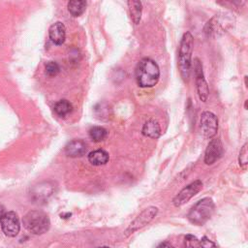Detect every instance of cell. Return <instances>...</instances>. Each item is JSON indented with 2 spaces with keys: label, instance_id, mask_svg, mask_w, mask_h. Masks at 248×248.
<instances>
[{
  "label": "cell",
  "instance_id": "obj_20",
  "mask_svg": "<svg viewBox=\"0 0 248 248\" xmlns=\"http://www.w3.org/2000/svg\"><path fill=\"white\" fill-rule=\"evenodd\" d=\"M184 248H201L200 240L193 234H187L184 238Z\"/></svg>",
  "mask_w": 248,
  "mask_h": 248
},
{
  "label": "cell",
  "instance_id": "obj_19",
  "mask_svg": "<svg viewBox=\"0 0 248 248\" xmlns=\"http://www.w3.org/2000/svg\"><path fill=\"white\" fill-rule=\"evenodd\" d=\"M45 72L48 77H55L60 72L59 65L54 61H48L45 66Z\"/></svg>",
  "mask_w": 248,
  "mask_h": 248
},
{
  "label": "cell",
  "instance_id": "obj_11",
  "mask_svg": "<svg viewBox=\"0 0 248 248\" xmlns=\"http://www.w3.org/2000/svg\"><path fill=\"white\" fill-rule=\"evenodd\" d=\"M48 36L51 42L55 45H62L66 39V27L61 21H56L50 25Z\"/></svg>",
  "mask_w": 248,
  "mask_h": 248
},
{
  "label": "cell",
  "instance_id": "obj_13",
  "mask_svg": "<svg viewBox=\"0 0 248 248\" xmlns=\"http://www.w3.org/2000/svg\"><path fill=\"white\" fill-rule=\"evenodd\" d=\"M141 133L143 136L150 138V139H158L161 136V127L158 121L154 119L147 120L143 126Z\"/></svg>",
  "mask_w": 248,
  "mask_h": 248
},
{
  "label": "cell",
  "instance_id": "obj_22",
  "mask_svg": "<svg viewBox=\"0 0 248 248\" xmlns=\"http://www.w3.org/2000/svg\"><path fill=\"white\" fill-rule=\"evenodd\" d=\"M200 247L201 248H217L216 244L209 240V238H207L206 236H203L201 240H200Z\"/></svg>",
  "mask_w": 248,
  "mask_h": 248
},
{
  "label": "cell",
  "instance_id": "obj_18",
  "mask_svg": "<svg viewBox=\"0 0 248 248\" xmlns=\"http://www.w3.org/2000/svg\"><path fill=\"white\" fill-rule=\"evenodd\" d=\"M88 134H89L90 139L95 142L103 141L108 136L107 130L101 126H94V127L90 128Z\"/></svg>",
  "mask_w": 248,
  "mask_h": 248
},
{
  "label": "cell",
  "instance_id": "obj_16",
  "mask_svg": "<svg viewBox=\"0 0 248 248\" xmlns=\"http://www.w3.org/2000/svg\"><path fill=\"white\" fill-rule=\"evenodd\" d=\"M86 1L83 0H72L68 2V11L73 16H81L86 9Z\"/></svg>",
  "mask_w": 248,
  "mask_h": 248
},
{
  "label": "cell",
  "instance_id": "obj_24",
  "mask_svg": "<svg viewBox=\"0 0 248 248\" xmlns=\"http://www.w3.org/2000/svg\"><path fill=\"white\" fill-rule=\"evenodd\" d=\"M4 213H5V208H4L3 205L0 204V218L2 217V215H3Z\"/></svg>",
  "mask_w": 248,
  "mask_h": 248
},
{
  "label": "cell",
  "instance_id": "obj_5",
  "mask_svg": "<svg viewBox=\"0 0 248 248\" xmlns=\"http://www.w3.org/2000/svg\"><path fill=\"white\" fill-rule=\"evenodd\" d=\"M158 208L156 206H149L142 210L129 225L125 232V236H129L131 233L135 232L136 231L141 229L149 222L153 220V218L157 215Z\"/></svg>",
  "mask_w": 248,
  "mask_h": 248
},
{
  "label": "cell",
  "instance_id": "obj_2",
  "mask_svg": "<svg viewBox=\"0 0 248 248\" xmlns=\"http://www.w3.org/2000/svg\"><path fill=\"white\" fill-rule=\"evenodd\" d=\"M193 46H194V38L192 34L188 31L183 34L179 50H178V68L180 72V76L185 82H188L190 72H191V58L193 52Z\"/></svg>",
  "mask_w": 248,
  "mask_h": 248
},
{
  "label": "cell",
  "instance_id": "obj_12",
  "mask_svg": "<svg viewBox=\"0 0 248 248\" xmlns=\"http://www.w3.org/2000/svg\"><path fill=\"white\" fill-rule=\"evenodd\" d=\"M86 143L81 140H73L65 146V153L69 157H81L86 153Z\"/></svg>",
  "mask_w": 248,
  "mask_h": 248
},
{
  "label": "cell",
  "instance_id": "obj_10",
  "mask_svg": "<svg viewBox=\"0 0 248 248\" xmlns=\"http://www.w3.org/2000/svg\"><path fill=\"white\" fill-rule=\"evenodd\" d=\"M223 144L219 139H213L207 144L204 153V163L212 165L223 155Z\"/></svg>",
  "mask_w": 248,
  "mask_h": 248
},
{
  "label": "cell",
  "instance_id": "obj_7",
  "mask_svg": "<svg viewBox=\"0 0 248 248\" xmlns=\"http://www.w3.org/2000/svg\"><path fill=\"white\" fill-rule=\"evenodd\" d=\"M194 74H195L198 96L200 100H202V102H206L209 95V88L204 78L202 62L200 61L199 58H195L194 60Z\"/></svg>",
  "mask_w": 248,
  "mask_h": 248
},
{
  "label": "cell",
  "instance_id": "obj_21",
  "mask_svg": "<svg viewBox=\"0 0 248 248\" xmlns=\"http://www.w3.org/2000/svg\"><path fill=\"white\" fill-rule=\"evenodd\" d=\"M248 152H247V143H245L240 152H239V156H238V162H239V165L240 166H245L248 162V156H247Z\"/></svg>",
  "mask_w": 248,
  "mask_h": 248
},
{
  "label": "cell",
  "instance_id": "obj_17",
  "mask_svg": "<svg viewBox=\"0 0 248 248\" xmlns=\"http://www.w3.org/2000/svg\"><path fill=\"white\" fill-rule=\"evenodd\" d=\"M73 109L72 104L68 100H60L54 105V111L58 116L64 117L69 114Z\"/></svg>",
  "mask_w": 248,
  "mask_h": 248
},
{
  "label": "cell",
  "instance_id": "obj_23",
  "mask_svg": "<svg viewBox=\"0 0 248 248\" xmlns=\"http://www.w3.org/2000/svg\"><path fill=\"white\" fill-rule=\"evenodd\" d=\"M157 248H173V246L168 242H162L157 246Z\"/></svg>",
  "mask_w": 248,
  "mask_h": 248
},
{
  "label": "cell",
  "instance_id": "obj_14",
  "mask_svg": "<svg viewBox=\"0 0 248 248\" xmlns=\"http://www.w3.org/2000/svg\"><path fill=\"white\" fill-rule=\"evenodd\" d=\"M108 153L103 149H97L91 151L88 155V161L94 166H102L108 162Z\"/></svg>",
  "mask_w": 248,
  "mask_h": 248
},
{
  "label": "cell",
  "instance_id": "obj_1",
  "mask_svg": "<svg viewBox=\"0 0 248 248\" xmlns=\"http://www.w3.org/2000/svg\"><path fill=\"white\" fill-rule=\"evenodd\" d=\"M135 75L137 82L140 87H153L159 80L160 69L153 59L144 57L138 63Z\"/></svg>",
  "mask_w": 248,
  "mask_h": 248
},
{
  "label": "cell",
  "instance_id": "obj_15",
  "mask_svg": "<svg viewBox=\"0 0 248 248\" xmlns=\"http://www.w3.org/2000/svg\"><path fill=\"white\" fill-rule=\"evenodd\" d=\"M129 7V12L131 18L135 24H139L141 18V12H142V4L140 1L137 0H130L127 2Z\"/></svg>",
  "mask_w": 248,
  "mask_h": 248
},
{
  "label": "cell",
  "instance_id": "obj_4",
  "mask_svg": "<svg viewBox=\"0 0 248 248\" xmlns=\"http://www.w3.org/2000/svg\"><path fill=\"white\" fill-rule=\"evenodd\" d=\"M22 223L24 228L34 234H43L46 232L50 227L49 218L41 210H31L27 212Z\"/></svg>",
  "mask_w": 248,
  "mask_h": 248
},
{
  "label": "cell",
  "instance_id": "obj_8",
  "mask_svg": "<svg viewBox=\"0 0 248 248\" xmlns=\"http://www.w3.org/2000/svg\"><path fill=\"white\" fill-rule=\"evenodd\" d=\"M202 188V182L201 180H195L186 187H184L172 200L174 206H181L186 203L190 199L197 195Z\"/></svg>",
  "mask_w": 248,
  "mask_h": 248
},
{
  "label": "cell",
  "instance_id": "obj_25",
  "mask_svg": "<svg viewBox=\"0 0 248 248\" xmlns=\"http://www.w3.org/2000/svg\"><path fill=\"white\" fill-rule=\"evenodd\" d=\"M98 248H109V247H107V246H103V247H98Z\"/></svg>",
  "mask_w": 248,
  "mask_h": 248
},
{
  "label": "cell",
  "instance_id": "obj_9",
  "mask_svg": "<svg viewBox=\"0 0 248 248\" xmlns=\"http://www.w3.org/2000/svg\"><path fill=\"white\" fill-rule=\"evenodd\" d=\"M201 129L204 137L211 139L213 138L218 130V119L217 116L208 110H205L201 115Z\"/></svg>",
  "mask_w": 248,
  "mask_h": 248
},
{
  "label": "cell",
  "instance_id": "obj_6",
  "mask_svg": "<svg viewBox=\"0 0 248 248\" xmlns=\"http://www.w3.org/2000/svg\"><path fill=\"white\" fill-rule=\"evenodd\" d=\"M0 224L4 234L9 237H15L19 232V219L17 214L14 211L5 212L0 218Z\"/></svg>",
  "mask_w": 248,
  "mask_h": 248
},
{
  "label": "cell",
  "instance_id": "obj_3",
  "mask_svg": "<svg viewBox=\"0 0 248 248\" xmlns=\"http://www.w3.org/2000/svg\"><path fill=\"white\" fill-rule=\"evenodd\" d=\"M214 209L215 204L213 201L210 198H203L191 207L187 218L192 224L202 226L211 218Z\"/></svg>",
  "mask_w": 248,
  "mask_h": 248
}]
</instances>
